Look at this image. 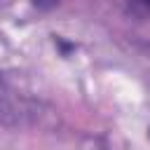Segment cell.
<instances>
[{
    "label": "cell",
    "mask_w": 150,
    "mask_h": 150,
    "mask_svg": "<svg viewBox=\"0 0 150 150\" xmlns=\"http://www.w3.org/2000/svg\"><path fill=\"white\" fill-rule=\"evenodd\" d=\"M134 5H136V7H141V9L150 16V0H134Z\"/></svg>",
    "instance_id": "3957f363"
},
{
    "label": "cell",
    "mask_w": 150,
    "mask_h": 150,
    "mask_svg": "<svg viewBox=\"0 0 150 150\" xmlns=\"http://www.w3.org/2000/svg\"><path fill=\"white\" fill-rule=\"evenodd\" d=\"M59 2H61V0H33V7H38V9L45 12V9H52V7L59 5Z\"/></svg>",
    "instance_id": "7a4b0ae2"
},
{
    "label": "cell",
    "mask_w": 150,
    "mask_h": 150,
    "mask_svg": "<svg viewBox=\"0 0 150 150\" xmlns=\"http://www.w3.org/2000/svg\"><path fill=\"white\" fill-rule=\"evenodd\" d=\"M26 115H30V110L26 108V101L0 75V122H5V124L21 122Z\"/></svg>",
    "instance_id": "6da1fadb"
}]
</instances>
